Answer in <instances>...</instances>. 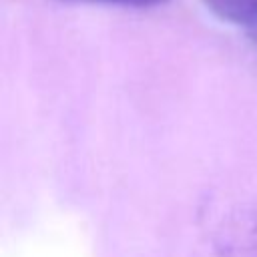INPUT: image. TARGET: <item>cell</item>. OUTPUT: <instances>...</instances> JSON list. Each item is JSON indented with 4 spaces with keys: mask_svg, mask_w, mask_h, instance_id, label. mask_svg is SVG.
Wrapping results in <instances>:
<instances>
[{
    "mask_svg": "<svg viewBox=\"0 0 257 257\" xmlns=\"http://www.w3.org/2000/svg\"><path fill=\"white\" fill-rule=\"evenodd\" d=\"M205 6L225 22L241 26L257 42V0H203Z\"/></svg>",
    "mask_w": 257,
    "mask_h": 257,
    "instance_id": "6da1fadb",
    "label": "cell"
},
{
    "mask_svg": "<svg viewBox=\"0 0 257 257\" xmlns=\"http://www.w3.org/2000/svg\"><path fill=\"white\" fill-rule=\"evenodd\" d=\"M96 2H110V4H128V6H151L165 0H96Z\"/></svg>",
    "mask_w": 257,
    "mask_h": 257,
    "instance_id": "7a4b0ae2",
    "label": "cell"
}]
</instances>
